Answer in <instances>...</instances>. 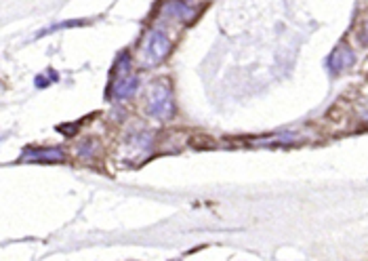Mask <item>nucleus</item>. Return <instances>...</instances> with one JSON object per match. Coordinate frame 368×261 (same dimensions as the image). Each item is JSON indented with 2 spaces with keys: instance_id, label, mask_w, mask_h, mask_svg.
Wrapping results in <instances>:
<instances>
[{
  "instance_id": "obj_4",
  "label": "nucleus",
  "mask_w": 368,
  "mask_h": 261,
  "mask_svg": "<svg viewBox=\"0 0 368 261\" xmlns=\"http://www.w3.org/2000/svg\"><path fill=\"white\" fill-rule=\"evenodd\" d=\"M137 89H139V76H135L130 72L118 74L116 76V82L112 87V97L116 101H126V99H130L137 93Z\"/></svg>"
},
{
  "instance_id": "obj_3",
  "label": "nucleus",
  "mask_w": 368,
  "mask_h": 261,
  "mask_svg": "<svg viewBox=\"0 0 368 261\" xmlns=\"http://www.w3.org/2000/svg\"><path fill=\"white\" fill-rule=\"evenodd\" d=\"M354 62H356V55H354L352 47L339 45V47L330 53V57H328V72H330L333 76H339V74L347 72V70L354 65Z\"/></svg>"
},
{
  "instance_id": "obj_2",
  "label": "nucleus",
  "mask_w": 368,
  "mask_h": 261,
  "mask_svg": "<svg viewBox=\"0 0 368 261\" xmlns=\"http://www.w3.org/2000/svg\"><path fill=\"white\" fill-rule=\"evenodd\" d=\"M147 114L158 121H167L175 114V99L167 82H158L152 87L147 97Z\"/></svg>"
},
{
  "instance_id": "obj_5",
  "label": "nucleus",
  "mask_w": 368,
  "mask_h": 261,
  "mask_svg": "<svg viewBox=\"0 0 368 261\" xmlns=\"http://www.w3.org/2000/svg\"><path fill=\"white\" fill-rule=\"evenodd\" d=\"M63 158L60 148H32L21 154V162H62Z\"/></svg>"
},
{
  "instance_id": "obj_1",
  "label": "nucleus",
  "mask_w": 368,
  "mask_h": 261,
  "mask_svg": "<svg viewBox=\"0 0 368 261\" xmlns=\"http://www.w3.org/2000/svg\"><path fill=\"white\" fill-rule=\"evenodd\" d=\"M169 53H171V40H169V36L162 30L152 28L141 38L139 51H137V62L143 65V67H154V65L162 64Z\"/></svg>"
},
{
  "instance_id": "obj_6",
  "label": "nucleus",
  "mask_w": 368,
  "mask_h": 261,
  "mask_svg": "<svg viewBox=\"0 0 368 261\" xmlns=\"http://www.w3.org/2000/svg\"><path fill=\"white\" fill-rule=\"evenodd\" d=\"M162 13L169 15V17H175V19H179V21H184V23L194 21V17L198 15V11L191 9L189 4H185L184 0H167Z\"/></svg>"
},
{
  "instance_id": "obj_7",
  "label": "nucleus",
  "mask_w": 368,
  "mask_h": 261,
  "mask_svg": "<svg viewBox=\"0 0 368 261\" xmlns=\"http://www.w3.org/2000/svg\"><path fill=\"white\" fill-rule=\"evenodd\" d=\"M358 40H360L362 45H367L368 47V21H364V26H362L360 34H358Z\"/></svg>"
}]
</instances>
